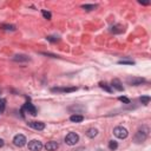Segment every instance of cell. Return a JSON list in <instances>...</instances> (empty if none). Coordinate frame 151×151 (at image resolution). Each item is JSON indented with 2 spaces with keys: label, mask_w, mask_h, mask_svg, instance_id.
<instances>
[{
  "label": "cell",
  "mask_w": 151,
  "mask_h": 151,
  "mask_svg": "<svg viewBox=\"0 0 151 151\" xmlns=\"http://www.w3.org/2000/svg\"><path fill=\"white\" fill-rule=\"evenodd\" d=\"M28 125L31 126V128H33L34 130H38V131L45 129V124L43 122H30Z\"/></svg>",
  "instance_id": "cell-8"
},
{
  "label": "cell",
  "mask_w": 151,
  "mask_h": 151,
  "mask_svg": "<svg viewBox=\"0 0 151 151\" xmlns=\"http://www.w3.org/2000/svg\"><path fill=\"white\" fill-rule=\"evenodd\" d=\"M123 31H124V28H123V26H121V25H116V26L112 27V32H113V33H122Z\"/></svg>",
  "instance_id": "cell-14"
},
{
  "label": "cell",
  "mask_w": 151,
  "mask_h": 151,
  "mask_svg": "<svg viewBox=\"0 0 151 151\" xmlns=\"http://www.w3.org/2000/svg\"><path fill=\"white\" fill-rule=\"evenodd\" d=\"M144 82H145V79L140 78V77H130V78L126 79V83H128L129 85H133V86L140 85L142 83H144Z\"/></svg>",
  "instance_id": "cell-5"
},
{
  "label": "cell",
  "mask_w": 151,
  "mask_h": 151,
  "mask_svg": "<svg viewBox=\"0 0 151 151\" xmlns=\"http://www.w3.org/2000/svg\"><path fill=\"white\" fill-rule=\"evenodd\" d=\"M119 64H129V65H132V64H135V63L131 61V60H121V61H119Z\"/></svg>",
  "instance_id": "cell-24"
},
{
  "label": "cell",
  "mask_w": 151,
  "mask_h": 151,
  "mask_svg": "<svg viewBox=\"0 0 151 151\" xmlns=\"http://www.w3.org/2000/svg\"><path fill=\"white\" fill-rule=\"evenodd\" d=\"M140 102H142V104H148V103L150 102V97L149 96H144V97H140Z\"/></svg>",
  "instance_id": "cell-21"
},
{
  "label": "cell",
  "mask_w": 151,
  "mask_h": 151,
  "mask_svg": "<svg viewBox=\"0 0 151 151\" xmlns=\"http://www.w3.org/2000/svg\"><path fill=\"white\" fill-rule=\"evenodd\" d=\"M58 143L57 142H54V140H51V142H49L47 144L45 145V149L47 150V151H55L58 149Z\"/></svg>",
  "instance_id": "cell-10"
},
{
  "label": "cell",
  "mask_w": 151,
  "mask_h": 151,
  "mask_svg": "<svg viewBox=\"0 0 151 151\" xmlns=\"http://www.w3.org/2000/svg\"><path fill=\"white\" fill-rule=\"evenodd\" d=\"M14 60H24V61H27V60H30V58L26 57V55H15Z\"/></svg>",
  "instance_id": "cell-17"
},
{
  "label": "cell",
  "mask_w": 151,
  "mask_h": 151,
  "mask_svg": "<svg viewBox=\"0 0 151 151\" xmlns=\"http://www.w3.org/2000/svg\"><path fill=\"white\" fill-rule=\"evenodd\" d=\"M42 13H43V15H44V18H46V19H51V17H52L51 13L47 12V11H45V10H43Z\"/></svg>",
  "instance_id": "cell-22"
},
{
  "label": "cell",
  "mask_w": 151,
  "mask_h": 151,
  "mask_svg": "<svg viewBox=\"0 0 151 151\" xmlns=\"http://www.w3.org/2000/svg\"><path fill=\"white\" fill-rule=\"evenodd\" d=\"M111 86H112L113 89H116L117 91H123L124 90L123 89V85H122V83H121V80H119V79H113L112 83H111Z\"/></svg>",
  "instance_id": "cell-11"
},
{
  "label": "cell",
  "mask_w": 151,
  "mask_h": 151,
  "mask_svg": "<svg viewBox=\"0 0 151 151\" xmlns=\"http://www.w3.org/2000/svg\"><path fill=\"white\" fill-rule=\"evenodd\" d=\"M28 149L31 151H40L43 149V143L40 140H37V139H33L28 143Z\"/></svg>",
  "instance_id": "cell-4"
},
{
  "label": "cell",
  "mask_w": 151,
  "mask_h": 151,
  "mask_svg": "<svg viewBox=\"0 0 151 151\" xmlns=\"http://www.w3.org/2000/svg\"><path fill=\"white\" fill-rule=\"evenodd\" d=\"M113 135L117 138L124 139V138L128 137L129 132H128V130H126L125 128H123V126H117V128H115V130H113Z\"/></svg>",
  "instance_id": "cell-3"
},
{
  "label": "cell",
  "mask_w": 151,
  "mask_h": 151,
  "mask_svg": "<svg viewBox=\"0 0 151 151\" xmlns=\"http://www.w3.org/2000/svg\"><path fill=\"white\" fill-rule=\"evenodd\" d=\"M78 140H79V136L76 132H70L65 137V143L67 145H75L78 143Z\"/></svg>",
  "instance_id": "cell-2"
},
{
  "label": "cell",
  "mask_w": 151,
  "mask_h": 151,
  "mask_svg": "<svg viewBox=\"0 0 151 151\" xmlns=\"http://www.w3.org/2000/svg\"><path fill=\"white\" fill-rule=\"evenodd\" d=\"M77 87H53L52 92H73Z\"/></svg>",
  "instance_id": "cell-9"
},
{
  "label": "cell",
  "mask_w": 151,
  "mask_h": 151,
  "mask_svg": "<svg viewBox=\"0 0 151 151\" xmlns=\"http://www.w3.org/2000/svg\"><path fill=\"white\" fill-rule=\"evenodd\" d=\"M22 110H25L27 113L32 115V116H36L37 115V109H36V106L33 104H31V103H26V104L24 105Z\"/></svg>",
  "instance_id": "cell-7"
},
{
  "label": "cell",
  "mask_w": 151,
  "mask_h": 151,
  "mask_svg": "<svg viewBox=\"0 0 151 151\" xmlns=\"http://www.w3.org/2000/svg\"><path fill=\"white\" fill-rule=\"evenodd\" d=\"M148 135H149V129L148 128H142L140 130H138L136 136H135V142L136 143H143L148 138Z\"/></svg>",
  "instance_id": "cell-1"
},
{
  "label": "cell",
  "mask_w": 151,
  "mask_h": 151,
  "mask_svg": "<svg viewBox=\"0 0 151 151\" xmlns=\"http://www.w3.org/2000/svg\"><path fill=\"white\" fill-rule=\"evenodd\" d=\"M0 27L4 28V30H11V31H14L15 30V27L13 25H6V24H1V25H0Z\"/></svg>",
  "instance_id": "cell-18"
},
{
  "label": "cell",
  "mask_w": 151,
  "mask_h": 151,
  "mask_svg": "<svg viewBox=\"0 0 151 151\" xmlns=\"http://www.w3.org/2000/svg\"><path fill=\"white\" fill-rule=\"evenodd\" d=\"M70 119H71V122L79 123V122H83L84 117H83V116H80V115H72V116L70 117Z\"/></svg>",
  "instance_id": "cell-13"
},
{
  "label": "cell",
  "mask_w": 151,
  "mask_h": 151,
  "mask_svg": "<svg viewBox=\"0 0 151 151\" xmlns=\"http://www.w3.org/2000/svg\"><path fill=\"white\" fill-rule=\"evenodd\" d=\"M26 137L24 136V135H17V136L14 137L13 139V143H14V145H17V146H24L26 144Z\"/></svg>",
  "instance_id": "cell-6"
},
{
  "label": "cell",
  "mask_w": 151,
  "mask_h": 151,
  "mask_svg": "<svg viewBox=\"0 0 151 151\" xmlns=\"http://www.w3.org/2000/svg\"><path fill=\"white\" fill-rule=\"evenodd\" d=\"M118 99L121 100V102H123V103H125V104H130V99L126 98V97H119Z\"/></svg>",
  "instance_id": "cell-23"
},
{
  "label": "cell",
  "mask_w": 151,
  "mask_h": 151,
  "mask_svg": "<svg viewBox=\"0 0 151 151\" xmlns=\"http://www.w3.org/2000/svg\"><path fill=\"white\" fill-rule=\"evenodd\" d=\"M97 135H98V130L97 129H93V128L89 129V130H87V132H86V136L90 137V138H94Z\"/></svg>",
  "instance_id": "cell-12"
},
{
  "label": "cell",
  "mask_w": 151,
  "mask_h": 151,
  "mask_svg": "<svg viewBox=\"0 0 151 151\" xmlns=\"http://www.w3.org/2000/svg\"><path fill=\"white\" fill-rule=\"evenodd\" d=\"M5 105H6V100H5V99H0V115L4 112Z\"/></svg>",
  "instance_id": "cell-19"
},
{
  "label": "cell",
  "mask_w": 151,
  "mask_h": 151,
  "mask_svg": "<svg viewBox=\"0 0 151 151\" xmlns=\"http://www.w3.org/2000/svg\"><path fill=\"white\" fill-rule=\"evenodd\" d=\"M99 85H100V87H102V89H104L105 91H107V92H112V89H111V87L106 84V83H99Z\"/></svg>",
  "instance_id": "cell-16"
},
{
  "label": "cell",
  "mask_w": 151,
  "mask_h": 151,
  "mask_svg": "<svg viewBox=\"0 0 151 151\" xmlns=\"http://www.w3.org/2000/svg\"><path fill=\"white\" fill-rule=\"evenodd\" d=\"M47 40L51 42V43H55V42H58V39L54 38V37H47Z\"/></svg>",
  "instance_id": "cell-25"
},
{
  "label": "cell",
  "mask_w": 151,
  "mask_h": 151,
  "mask_svg": "<svg viewBox=\"0 0 151 151\" xmlns=\"http://www.w3.org/2000/svg\"><path fill=\"white\" fill-rule=\"evenodd\" d=\"M96 7H97L96 5H83V9L86 11H92V10L96 9Z\"/></svg>",
  "instance_id": "cell-20"
},
{
  "label": "cell",
  "mask_w": 151,
  "mask_h": 151,
  "mask_svg": "<svg viewBox=\"0 0 151 151\" xmlns=\"http://www.w3.org/2000/svg\"><path fill=\"white\" fill-rule=\"evenodd\" d=\"M118 148V144H117V142H115V140H110L109 142V149L110 150H116Z\"/></svg>",
  "instance_id": "cell-15"
},
{
  "label": "cell",
  "mask_w": 151,
  "mask_h": 151,
  "mask_svg": "<svg viewBox=\"0 0 151 151\" xmlns=\"http://www.w3.org/2000/svg\"><path fill=\"white\" fill-rule=\"evenodd\" d=\"M3 146H4V140L0 139V148H3Z\"/></svg>",
  "instance_id": "cell-26"
}]
</instances>
